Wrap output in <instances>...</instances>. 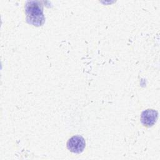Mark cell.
Segmentation results:
<instances>
[{"label": "cell", "instance_id": "obj_1", "mask_svg": "<svg viewBox=\"0 0 160 160\" xmlns=\"http://www.w3.org/2000/svg\"><path fill=\"white\" fill-rule=\"evenodd\" d=\"M27 22L35 26H42L45 18L42 6L37 1H28L25 6Z\"/></svg>", "mask_w": 160, "mask_h": 160}, {"label": "cell", "instance_id": "obj_2", "mask_svg": "<svg viewBox=\"0 0 160 160\" xmlns=\"http://www.w3.org/2000/svg\"><path fill=\"white\" fill-rule=\"evenodd\" d=\"M86 147V141L81 136H73L67 142V148L72 152L80 154L83 152Z\"/></svg>", "mask_w": 160, "mask_h": 160}, {"label": "cell", "instance_id": "obj_3", "mask_svg": "<svg viewBox=\"0 0 160 160\" xmlns=\"http://www.w3.org/2000/svg\"><path fill=\"white\" fill-rule=\"evenodd\" d=\"M158 112L154 109H146L141 113V121L143 126L146 127H151L153 126L158 119Z\"/></svg>", "mask_w": 160, "mask_h": 160}]
</instances>
